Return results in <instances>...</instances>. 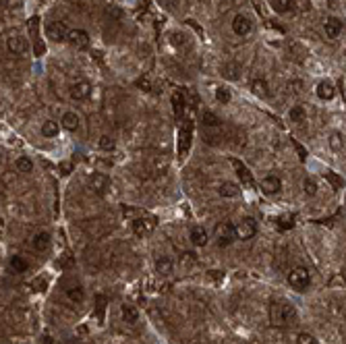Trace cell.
Here are the masks:
<instances>
[{"label": "cell", "instance_id": "29", "mask_svg": "<svg viewBox=\"0 0 346 344\" xmlns=\"http://www.w3.org/2000/svg\"><path fill=\"white\" fill-rule=\"evenodd\" d=\"M216 100L220 102V104H224V106H226L228 102L232 100V94H230V90H228V88H224V85H220V88H216Z\"/></svg>", "mask_w": 346, "mask_h": 344}, {"label": "cell", "instance_id": "4", "mask_svg": "<svg viewBox=\"0 0 346 344\" xmlns=\"http://www.w3.org/2000/svg\"><path fill=\"white\" fill-rule=\"evenodd\" d=\"M255 234H257V222H255V218H243L238 224H234V236L238 240H249Z\"/></svg>", "mask_w": 346, "mask_h": 344}, {"label": "cell", "instance_id": "2", "mask_svg": "<svg viewBox=\"0 0 346 344\" xmlns=\"http://www.w3.org/2000/svg\"><path fill=\"white\" fill-rule=\"evenodd\" d=\"M288 284L295 288L297 292H305L311 286V276H309V270L307 268H292L288 272Z\"/></svg>", "mask_w": 346, "mask_h": 344}, {"label": "cell", "instance_id": "34", "mask_svg": "<svg viewBox=\"0 0 346 344\" xmlns=\"http://www.w3.org/2000/svg\"><path fill=\"white\" fill-rule=\"evenodd\" d=\"M330 147L334 151H342V147H344V137L340 133H332L330 135Z\"/></svg>", "mask_w": 346, "mask_h": 344}, {"label": "cell", "instance_id": "19", "mask_svg": "<svg viewBox=\"0 0 346 344\" xmlns=\"http://www.w3.org/2000/svg\"><path fill=\"white\" fill-rule=\"evenodd\" d=\"M191 243L195 245V247H205L207 245V240H210V234H207V230L203 228V226H193L191 228Z\"/></svg>", "mask_w": 346, "mask_h": 344}, {"label": "cell", "instance_id": "20", "mask_svg": "<svg viewBox=\"0 0 346 344\" xmlns=\"http://www.w3.org/2000/svg\"><path fill=\"white\" fill-rule=\"evenodd\" d=\"M189 145H191V129L185 125V127L181 129V135H179V156H181V158L187 156Z\"/></svg>", "mask_w": 346, "mask_h": 344}, {"label": "cell", "instance_id": "9", "mask_svg": "<svg viewBox=\"0 0 346 344\" xmlns=\"http://www.w3.org/2000/svg\"><path fill=\"white\" fill-rule=\"evenodd\" d=\"M155 230V220L153 218H135L133 220V232L137 236H149Z\"/></svg>", "mask_w": 346, "mask_h": 344}, {"label": "cell", "instance_id": "8", "mask_svg": "<svg viewBox=\"0 0 346 344\" xmlns=\"http://www.w3.org/2000/svg\"><path fill=\"white\" fill-rule=\"evenodd\" d=\"M68 94H71V98H73L75 102H83V100H88V98L92 96V83H90V81H85V79H81V81H77V83H73V85H71V90H68Z\"/></svg>", "mask_w": 346, "mask_h": 344}, {"label": "cell", "instance_id": "43", "mask_svg": "<svg viewBox=\"0 0 346 344\" xmlns=\"http://www.w3.org/2000/svg\"><path fill=\"white\" fill-rule=\"evenodd\" d=\"M137 88H145V92H149V79H139L137 81Z\"/></svg>", "mask_w": 346, "mask_h": 344}, {"label": "cell", "instance_id": "21", "mask_svg": "<svg viewBox=\"0 0 346 344\" xmlns=\"http://www.w3.org/2000/svg\"><path fill=\"white\" fill-rule=\"evenodd\" d=\"M33 249L36 251H40V253H44V251H48L50 249V243H52V238H50V232H46V230H42V232H38L36 236H33Z\"/></svg>", "mask_w": 346, "mask_h": 344}, {"label": "cell", "instance_id": "7", "mask_svg": "<svg viewBox=\"0 0 346 344\" xmlns=\"http://www.w3.org/2000/svg\"><path fill=\"white\" fill-rule=\"evenodd\" d=\"M90 187H92V191H94L96 195H106V193L110 191L112 183H110V179H108L106 175H102V172H96V175L90 179Z\"/></svg>", "mask_w": 346, "mask_h": 344}, {"label": "cell", "instance_id": "16", "mask_svg": "<svg viewBox=\"0 0 346 344\" xmlns=\"http://www.w3.org/2000/svg\"><path fill=\"white\" fill-rule=\"evenodd\" d=\"M60 127H62L64 131L75 133V131L81 127V118H79V114H77V112H73V110L64 112V114H62V118H60Z\"/></svg>", "mask_w": 346, "mask_h": 344}, {"label": "cell", "instance_id": "30", "mask_svg": "<svg viewBox=\"0 0 346 344\" xmlns=\"http://www.w3.org/2000/svg\"><path fill=\"white\" fill-rule=\"evenodd\" d=\"M305 108L303 106H292L290 112H288V118H290V123H303L305 120Z\"/></svg>", "mask_w": 346, "mask_h": 344}, {"label": "cell", "instance_id": "1", "mask_svg": "<svg viewBox=\"0 0 346 344\" xmlns=\"http://www.w3.org/2000/svg\"><path fill=\"white\" fill-rule=\"evenodd\" d=\"M270 321L276 328H290L299 321L297 309L286 301H272L270 305Z\"/></svg>", "mask_w": 346, "mask_h": 344}, {"label": "cell", "instance_id": "5", "mask_svg": "<svg viewBox=\"0 0 346 344\" xmlns=\"http://www.w3.org/2000/svg\"><path fill=\"white\" fill-rule=\"evenodd\" d=\"M232 31L236 33L238 38H247L249 33L253 31V21L249 19L247 15H243V13H238V15H234L232 17Z\"/></svg>", "mask_w": 346, "mask_h": 344}, {"label": "cell", "instance_id": "23", "mask_svg": "<svg viewBox=\"0 0 346 344\" xmlns=\"http://www.w3.org/2000/svg\"><path fill=\"white\" fill-rule=\"evenodd\" d=\"M120 315H123V321L129 323V325H135L137 321H139V311L133 307V305H123L120 307Z\"/></svg>", "mask_w": 346, "mask_h": 344}, {"label": "cell", "instance_id": "31", "mask_svg": "<svg viewBox=\"0 0 346 344\" xmlns=\"http://www.w3.org/2000/svg\"><path fill=\"white\" fill-rule=\"evenodd\" d=\"M98 145H100V149H102V151H114L116 141L112 139L110 135H102V137H100V141H98Z\"/></svg>", "mask_w": 346, "mask_h": 344}, {"label": "cell", "instance_id": "13", "mask_svg": "<svg viewBox=\"0 0 346 344\" xmlns=\"http://www.w3.org/2000/svg\"><path fill=\"white\" fill-rule=\"evenodd\" d=\"M259 189L266 193V195H276L282 191V181L276 177V175H270V177H264L262 183H259Z\"/></svg>", "mask_w": 346, "mask_h": 344}, {"label": "cell", "instance_id": "28", "mask_svg": "<svg viewBox=\"0 0 346 344\" xmlns=\"http://www.w3.org/2000/svg\"><path fill=\"white\" fill-rule=\"evenodd\" d=\"M272 7H274L276 13L284 15V13H290L292 11V7H295V0H272Z\"/></svg>", "mask_w": 346, "mask_h": 344}, {"label": "cell", "instance_id": "10", "mask_svg": "<svg viewBox=\"0 0 346 344\" xmlns=\"http://www.w3.org/2000/svg\"><path fill=\"white\" fill-rule=\"evenodd\" d=\"M66 42L75 48H88L90 46V33L85 29H68Z\"/></svg>", "mask_w": 346, "mask_h": 344}, {"label": "cell", "instance_id": "17", "mask_svg": "<svg viewBox=\"0 0 346 344\" xmlns=\"http://www.w3.org/2000/svg\"><path fill=\"white\" fill-rule=\"evenodd\" d=\"M315 94H317V98L319 100H323V102H330L334 96H336V88L330 83V81H319L317 83V88H315Z\"/></svg>", "mask_w": 346, "mask_h": 344}, {"label": "cell", "instance_id": "46", "mask_svg": "<svg viewBox=\"0 0 346 344\" xmlns=\"http://www.w3.org/2000/svg\"><path fill=\"white\" fill-rule=\"evenodd\" d=\"M295 147H297V151H299V156H301V160H305L307 158V153H305V149L299 145V143H295Z\"/></svg>", "mask_w": 346, "mask_h": 344}, {"label": "cell", "instance_id": "3", "mask_svg": "<svg viewBox=\"0 0 346 344\" xmlns=\"http://www.w3.org/2000/svg\"><path fill=\"white\" fill-rule=\"evenodd\" d=\"M236 240L234 236V224H230V222H220V224L216 226V243L218 247H230L232 243Z\"/></svg>", "mask_w": 346, "mask_h": 344}, {"label": "cell", "instance_id": "6", "mask_svg": "<svg viewBox=\"0 0 346 344\" xmlns=\"http://www.w3.org/2000/svg\"><path fill=\"white\" fill-rule=\"evenodd\" d=\"M66 33H68V27L62 21H50V23H46V38L52 40V42H64L66 40Z\"/></svg>", "mask_w": 346, "mask_h": 344}, {"label": "cell", "instance_id": "33", "mask_svg": "<svg viewBox=\"0 0 346 344\" xmlns=\"http://www.w3.org/2000/svg\"><path fill=\"white\" fill-rule=\"evenodd\" d=\"M172 108H175V114H177V118H181V116H183L185 102H183V96H181V94H175V96H172Z\"/></svg>", "mask_w": 346, "mask_h": 344}, {"label": "cell", "instance_id": "45", "mask_svg": "<svg viewBox=\"0 0 346 344\" xmlns=\"http://www.w3.org/2000/svg\"><path fill=\"white\" fill-rule=\"evenodd\" d=\"M44 50H46V48L42 46V42H36V54H38V56H42Z\"/></svg>", "mask_w": 346, "mask_h": 344}, {"label": "cell", "instance_id": "14", "mask_svg": "<svg viewBox=\"0 0 346 344\" xmlns=\"http://www.w3.org/2000/svg\"><path fill=\"white\" fill-rule=\"evenodd\" d=\"M323 29H325L327 38L336 40L342 33V29H344V23H342V19H338V17H327V19L323 21Z\"/></svg>", "mask_w": 346, "mask_h": 344}, {"label": "cell", "instance_id": "42", "mask_svg": "<svg viewBox=\"0 0 346 344\" xmlns=\"http://www.w3.org/2000/svg\"><path fill=\"white\" fill-rule=\"evenodd\" d=\"M71 168H73V166L68 164V162H62V164H60V175H64V177L71 175Z\"/></svg>", "mask_w": 346, "mask_h": 344}, {"label": "cell", "instance_id": "49", "mask_svg": "<svg viewBox=\"0 0 346 344\" xmlns=\"http://www.w3.org/2000/svg\"><path fill=\"white\" fill-rule=\"evenodd\" d=\"M224 3H234V0H224Z\"/></svg>", "mask_w": 346, "mask_h": 344}, {"label": "cell", "instance_id": "27", "mask_svg": "<svg viewBox=\"0 0 346 344\" xmlns=\"http://www.w3.org/2000/svg\"><path fill=\"white\" fill-rule=\"evenodd\" d=\"M201 123H203L205 127H220V125H222V118H220L216 112H212V110H203Z\"/></svg>", "mask_w": 346, "mask_h": 344}, {"label": "cell", "instance_id": "48", "mask_svg": "<svg viewBox=\"0 0 346 344\" xmlns=\"http://www.w3.org/2000/svg\"><path fill=\"white\" fill-rule=\"evenodd\" d=\"M0 162H3V151H0Z\"/></svg>", "mask_w": 346, "mask_h": 344}, {"label": "cell", "instance_id": "38", "mask_svg": "<svg viewBox=\"0 0 346 344\" xmlns=\"http://www.w3.org/2000/svg\"><path fill=\"white\" fill-rule=\"evenodd\" d=\"M297 344H317V342H315V338L311 336V334L303 332V334H299V338H297Z\"/></svg>", "mask_w": 346, "mask_h": 344}, {"label": "cell", "instance_id": "11", "mask_svg": "<svg viewBox=\"0 0 346 344\" xmlns=\"http://www.w3.org/2000/svg\"><path fill=\"white\" fill-rule=\"evenodd\" d=\"M230 166L234 168V172H236V177L243 181V185L245 187H255V179H253V175H251V170L240 162V160H236V158H232L230 160Z\"/></svg>", "mask_w": 346, "mask_h": 344}, {"label": "cell", "instance_id": "40", "mask_svg": "<svg viewBox=\"0 0 346 344\" xmlns=\"http://www.w3.org/2000/svg\"><path fill=\"white\" fill-rule=\"evenodd\" d=\"M172 44H177V46H183L185 44V36H183V33L179 31H175V33H172Z\"/></svg>", "mask_w": 346, "mask_h": 344}, {"label": "cell", "instance_id": "47", "mask_svg": "<svg viewBox=\"0 0 346 344\" xmlns=\"http://www.w3.org/2000/svg\"><path fill=\"white\" fill-rule=\"evenodd\" d=\"M338 90L342 92V98H344V77H340V79H338Z\"/></svg>", "mask_w": 346, "mask_h": 344}, {"label": "cell", "instance_id": "41", "mask_svg": "<svg viewBox=\"0 0 346 344\" xmlns=\"http://www.w3.org/2000/svg\"><path fill=\"white\" fill-rule=\"evenodd\" d=\"M290 220H292L290 216H282V218H280V228H290V226H292Z\"/></svg>", "mask_w": 346, "mask_h": 344}, {"label": "cell", "instance_id": "35", "mask_svg": "<svg viewBox=\"0 0 346 344\" xmlns=\"http://www.w3.org/2000/svg\"><path fill=\"white\" fill-rule=\"evenodd\" d=\"M303 191H305L307 195L313 197V195L317 193V183H315V179H305V181H303Z\"/></svg>", "mask_w": 346, "mask_h": 344}, {"label": "cell", "instance_id": "44", "mask_svg": "<svg viewBox=\"0 0 346 344\" xmlns=\"http://www.w3.org/2000/svg\"><path fill=\"white\" fill-rule=\"evenodd\" d=\"M338 284H344V278H342V274H338V276L332 280V286H338Z\"/></svg>", "mask_w": 346, "mask_h": 344}, {"label": "cell", "instance_id": "26", "mask_svg": "<svg viewBox=\"0 0 346 344\" xmlns=\"http://www.w3.org/2000/svg\"><path fill=\"white\" fill-rule=\"evenodd\" d=\"M172 268H175V264H172V260H168V257H158V260H155V272L162 274V276H168Z\"/></svg>", "mask_w": 346, "mask_h": 344}, {"label": "cell", "instance_id": "24", "mask_svg": "<svg viewBox=\"0 0 346 344\" xmlns=\"http://www.w3.org/2000/svg\"><path fill=\"white\" fill-rule=\"evenodd\" d=\"M251 92L259 98H268L270 96V88H268V81L266 79H253L251 81Z\"/></svg>", "mask_w": 346, "mask_h": 344}, {"label": "cell", "instance_id": "15", "mask_svg": "<svg viewBox=\"0 0 346 344\" xmlns=\"http://www.w3.org/2000/svg\"><path fill=\"white\" fill-rule=\"evenodd\" d=\"M7 50L15 56H21L27 52V40L23 36H11L7 40Z\"/></svg>", "mask_w": 346, "mask_h": 344}, {"label": "cell", "instance_id": "12", "mask_svg": "<svg viewBox=\"0 0 346 344\" xmlns=\"http://www.w3.org/2000/svg\"><path fill=\"white\" fill-rule=\"evenodd\" d=\"M64 295H66L68 301L75 303V305H81L85 301V290H83V286L79 282H66L64 284Z\"/></svg>", "mask_w": 346, "mask_h": 344}, {"label": "cell", "instance_id": "32", "mask_svg": "<svg viewBox=\"0 0 346 344\" xmlns=\"http://www.w3.org/2000/svg\"><path fill=\"white\" fill-rule=\"evenodd\" d=\"M15 166H17V170H19V172H31L33 170V160L27 158V156H21V158H17Z\"/></svg>", "mask_w": 346, "mask_h": 344}, {"label": "cell", "instance_id": "22", "mask_svg": "<svg viewBox=\"0 0 346 344\" xmlns=\"http://www.w3.org/2000/svg\"><path fill=\"white\" fill-rule=\"evenodd\" d=\"M218 193L226 199H236V197H240V187L236 183H222Z\"/></svg>", "mask_w": 346, "mask_h": 344}, {"label": "cell", "instance_id": "18", "mask_svg": "<svg viewBox=\"0 0 346 344\" xmlns=\"http://www.w3.org/2000/svg\"><path fill=\"white\" fill-rule=\"evenodd\" d=\"M29 270V262L21 255H13L9 260V272L11 274H25Z\"/></svg>", "mask_w": 346, "mask_h": 344}, {"label": "cell", "instance_id": "39", "mask_svg": "<svg viewBox=\"0 0 346 344\" xmlns=\"http://www.w3.org/2000/svg\"><path fill=\"white\" fill-rule=\"evenodd\" d=\"M236 71H238L236 66H230V64H228V66H224V73H222V75L228 77V79H238V73H236Z\"/></svg>", "mask_w": 346, "mask_h": 344}, {"label": "cell", "instance_id": "36", "mask_svg": "<svg viewBox=\"0 0 346 344\" xmlns=\"http://www.w3.org/2000/svg\"><path fill=\"white\" fill-rule=\"evenodd\" d=\"M325 179L332 183V187H334V189H342V185H344V181H342L338 175H334L332 170H327V172H325Z\"/></svg>", "mask_w": 346, "mask_h": 344}, {"label": "cell", "instance_id": "25", "mask_svg": "<svg viewBox=\"0 0 346 344\" xmlns=\"http://www.w3.org/2000/svg\"><path fill=\"white\" fill-rule=\"evenodd\" d=\"M60 133V127L56 120H46V123L42 125V135L48 137V139H54V137Z\"/></svg>", "mask_w": 346, "mask_h": 344}, {"label": "cell", "instance_id": "37", "mask_svg": "<svg viewBox=\"0 0 346 344\" xmlns=\"http://www.w3.org/2000/svg\"><path fill=\"white\" fill-rule=\"evenodd\" d=\"M31 286H33V290H38V292H44L46 290V286H48V282H46V278H36V280H33L31 282Z\"/></svg>", "mask_w": 346, "mask_h": 344}]
</instances>
